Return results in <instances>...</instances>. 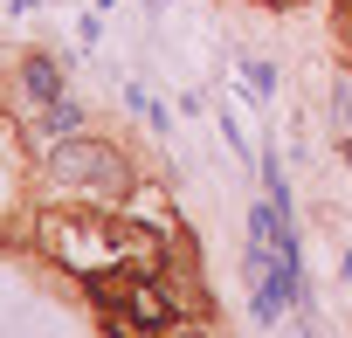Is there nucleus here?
<instances>
[{
    "mask_svg": "<svg viewBox=\"0 0 352 338\" xmlns=\"http://www.w3.org/2000/svg\"><path fill=\"white\" fill-rule=\"evenodd\" d=\"M76 131H83V104H76V97H56V104L35 117V138H42V145H63V138H76Z\"/></svg>",
    "mask_w": 352,
    "mask_h": 338,
    "instance_id": "nucleus-4",
    "label": "nucleus"
},
{
    "mask_svg": "<svg viewBox=\"0 0 352 338\" xmlns=\"http://www.w3.org/2000/svg\"><path fill=\"white\" fill-rule=\"evenodd\" d=\"M118 207H124V214H138V221H152V228H173V207H166V194H159V187H131Z\"/></svg>",
    "mask_w": 352,
    "mask_h": 338,
    "instance_id": "nucleus-5",
    "label": "nucleus"
},
{
    "mask_svg": "<svg viewBox=\"0 0 352 338\" xmlns=\"http://www.w3.org/2000/svg\"><path fill=\"white\" fill-rule=\"evenodd\" d=\"M242 76H249V83H256V90H263V97H270V90H276V69H270V63H242Z\"/></svg>",
    "mask_w": 352,
    "mask_h": 338,
    "instance_id": "nucleus-7",
    "label": "nucleus"
},
{
    "mask_svg": "<svg viewBox=\"0 0 352 338\" xmlns=\"http://www.w3.org/2000/svg\"><path fill=\"white\" fill-rule=\"evenodd\" d=\"M35 242H42L49 262L76 269V283H90V276H104V269H124V262H118V235H111V207H97V201L76 207V214L49 207V214L35 221Z\"/></svg>",
    "mask_w": 352,
    "mask_h": 338,
    "instance_id": "nucleus-2",
    "label": "nucleus"
},
{
    "mask_svg": "<svg viewBox=\"0 0 352 338\" xmlns=\"http://www.w3.org/2000/svg\"><path fill=\"white\" fill-rule=\"evenodd\" d=\"M263 8H297V0H263Z\"/></svg>",
    "mask_w": 352,
    "mask_h": 338,
    "instance_id": "nucleus-10",
    "label": "nucleus"
},
{
    "mask_svg": "<svg viewBox=\"0 0 352 338\" xmlns=\"http://www.w3.org/2000/svg\"><path fill=\"white\" fill-rule=\"evenodd\" d=\"M159 338H208L201 324H173V331H159Z\"/></svg>",
    "mask_w": 352,
    "mask_h": 338,
    "instance_id": "nucleus-8",
    "label": "nucleus"
},
{
    "mask_svg": "<svg viewBox=\"0 0 352 338\" xmlns=\"http://www.w3.org/2000/svg\"><path fill=\"white\" fill-rule=\"evenodd\" d=\"M56 97H69V90H63V69H56L49 56H21V69H14V104H21L28 117H42Z\"/></svg>",
    "mask_w": 352,
    "mask_h": 338,
    "instance_id": "nucleus-3",
    "label": "nucleus"
},
{
    "mask_svg": "<svg viewBox=\"0 0 352 338\" xmlns=\"http://www.w3.org/2000/svg\"><path fill=\"white\" fill-rule=\"evenodd\" d=\"M42 173H49L56 194L97 201V207H118V201L138 187V180H131V159H124L111 138H90V131H76V138H63V145H42Z\"/></svg>",
    "mask_w": 352,
    "mask_h": 338,
    "instance_id": "nucleus-1",
    "label": "nucleus"
},
{
    "mask_svg": "<svg viewBox=\"0 0 352 338\" xmlns=\"http://www.w3.org/2000/svg\"><path fill=\"white\" fill-rule=\"evenodd\" d=\"M338 28H352V0H338Z\"/></svg>",
    "mask_w": 352,
    "mask_h": 338,
    "instance_id": "nucleus-9",
    "label": "nucleus"
},
{
    "mask_svg": "<svg viewBox=\"0 0 352 338\" xmlns=\"http://www.w3.org/2000/svg\"><path fill=\"white\" fill-rule=\"evenodd\" d=\"M331 117H338V145H345V166H352V83H338V97H331Z\"/></svg>",
    "mask_w": 352,
    "mask_h": 338,
    "instance_id": "nucleus-6",
    "label": "nucleus"
}]
</instances>
